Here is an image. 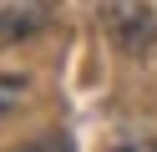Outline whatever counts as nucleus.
Masks as SVG:
<instances>
[{
    "instance_id": "7ed1b4c3",
    "label": "nucleus",
    "mask_w": 157,
    "mask_h": 152,
    "mask_svg": "<svg viewBox=\"0 0 157 152\" xmlns=\"http://www.w3.org/2000/svg\"><path fill=\"white\" fill-rule=\"evenodd\" d=\"M117 152H142V147H117Z\"/></svg>"
},
{
    "instance_id": "f257e3e1",
    "label": "nucleus",
    "mask_w": 157,
    "mask_h": 152,
    "mask_svg": "<svg viewBox=\"0 0 157 152\" xmlns=\"http://www.w3.org/2000/svg\"><path fill=\"white\" fill-rule=\"evenodd\" d=\"M25 91H31L25 76H0V117H10V111L25 101Z\"/></svg>"
},
{
    "instance_id": "f03ea898",
    "label": "nucleus",
    "mask_w": 157,
    "mask_h": 152,
    "mask_svg": "<svg viewBox=\"0 0 157 152\" xmlns=\"http://www.w3.org/2000/svg\"><path fill=\"white\" fill-rule=\"evenodd\" d=\"M21 152H71V142L66 137H41V142H31V147H21Z\"/></svg>"
}]
</instances>
